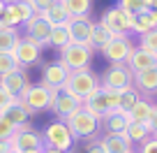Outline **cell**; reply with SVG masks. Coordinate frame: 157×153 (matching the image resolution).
<instances>
[{"label":"cell","instance_id":"obj_35","mask_svg":"<svg viewBox=\"0 0 157 153\" xmlns=\"http://www.w3.org/2000/svg\"><path fill=\"white\" fill-rule=\"evenodd\" d=\"M16 132V125L12 121H7L2 114H0V139H12Z\"/></svg>","mask_w":157,"mask_h":153},{"label":"cell","instance_id":"obj_10","mask_svg":"<svg viewBox=\"0 0 157 153\" xmlns=\"http://www.w3.org/2000/svg\"><path fill=\"white\" fill-rule=\"evenodd\" d=\"M21 102L30 109L33 114H39V111H46L51 107V100H53V91L46 88L44 84H33L23 95H21Z\"/></svg>","mask_w":157,"mask_h":153},{"label":"cell","instance_id":"obj_28","mask_svg":"<svg viewBox=\"0 0 157 153\" xmlns=\"http://www.w3.org/2000/svg\"><path fill=\"white\" fill-rule=\"evenodd\" d=\"M44 16H46V21H49L51 26H67L69 23V19H72V16L67 14V10H65L63 7V2H56V5H51L49 10L44 12Z\"/></svg>","mask_w":157,"mask_h":153},{"label":"cell","instance_id":"obj_17","mask_svg":"<svg viewBox=\"0 0 157 153\" xmlns=\"http://www.w3.org/2000/svg\"><path fill=\"white\" fill-rule=\"evenodd\" d=\"M14 54V58L19 60L21 67H30V65H37L39 63V56H42V46H37L35 42L25 40V37H21V42L16 44V49L12 51Z\"/></svg>","mask_w":157,"mask_h":153},{"label":"cell","instance_id":"obj_1","mask_svg":"<svg viewBox=\"0 0 157 153\" xmlns=\"http://www.w3.org/2000/svg\"><path fill=\"white\" fill-rule=\"evenodd\" d=\"M65 123L72 130L74 139H93L95 135L99 132V128H102V119H97L95 114H90L83 104H81Z\"/></svg>","mask_w":157,"mask_h":153},{"label":"cell","instance_id":"obj_14","mask_svg":"<svg viewBox=\"0 0 157 153\" xmlns=\"http://www.w3.org/2000/svg\"><path fill=\"white\" fill-rule=\"evenodd\" d=\"M0 86H2L7 93H12L14 98H21L33 84H30V77H28V72H25V67H19V70H14V72H10V74H2V77H0Z\"/></svg>","mask_w":157,"mask_h":153},{"label":"cell","instance_id":"obj_25","mask_svg":"<svg viewBox=\"0 0 157 153\" xmlns=\"http://www.w3.org/2000/svg\"><path fill=\"white\" fill-rule=\"evenodd\" d=\"M152 28H157V26H155V21H152L150 12H139V14L132 16V35L141 37V35L150 33Z\"/></svg>","mask_w":157,"mask_h":153},{"label":"cell","instance_id":"obj_33","mask_svg":"<svg viewBox=\"0 0 157 153\" xmlns=\"http://www.w3.org/2000/svg\"><path fill=\"white\" fill-rule=\"evenodd\" d=\"M136 46H141V49L150 51L152 56H157V28H152L150 33L141 35V37H139V42H136Z\"/></svg>","mask_w":157,"mask_h":153},{"label":"cell","instance_id":"obj_19","mask_svg":"<svg viewBox=\"0 0 157 153\" xmlns=\"http://www.w3.org/2000/svg\"><path fill=\"white\" fill-rule=\"evenodd\" d=\"M134 88L141 93V98L157 95V67H150V70H143V72L134 74Z\"/></svg>","mask_w":157,"mask_h":153},{"label":"cell","instance_id":"obj_31","mask_svg":"<svg viewBox=\"0 0 157 153\" xmlns=\"http://www.w3.org/2000/svg\"><path fill=\"white\" fill-rule=\"evenodd\" d=\"M139 98H141V93H139L136 88H127V91H123L120 93V104H118V111H123V114H129L132 111V107L139 102Z\"/></svg>","mask_w":157,"mask_h":153},{"label":"cell","instance_id":"obj_20","mask_svg":"<svg viewBox=\"0 0 157 153\" xmlns=\"http://www.w3.org/2000/svg\"><path fill=\"white\" fill-rule=\"evenodd\" d=\"M102 125L106 130V135H125L129 128V116L118 111V109H113V111H109L102 119Z\"/></svg>","mask_w":157,"mask_h":153},{"label":"cell","instance_id":"obj_13","mask_svg":"<svg viewBox=\"0 0 157 153\" xmlns=\"http://www.w3.org/2000/svg\"><path fill=\"white\" fill-rule=\"evenodd\" d=\"M67 77H69V70L60 60H53V63H46L42 67V81L39 84H44L51 91H63L67 84Z\"/></svg>","mask_w":157,"mask_h":153},{"label":"cell","instance_id":"obj_24","mask_svg":"<svg viewBox=\"0 0 157 153\" xmlns=\"http://www.w3.org/2000/svg\"><path fill=\"white\" fill-rule=\"evenodd\" d=\"M23 35L19 28H0V54H12Z\"/></svg>","mask_w":157,"mask_h":153},{"label":"cell","instance_id":"obj_9","mask_svg":"<svg viewBox=\"0 0 157 153\" xmlns=\"http://www.w3.org/2000/svg\"><path fill=\"white\" fill-rule=\"evenodd\" d=\"M10 146L19 153H25V151H37V148H44V137L42 132L30 125H21L16 128L14 137L10 139Z\"/></svg>","mask_w":157,"mask_h":153},{"label":"cell","instance_id":"obj_38","mask_svg":"<svg viewBox=\"0 0 157 153\" xmlns=\"http://www.w3.org/2000/svg\"><path fill=\"white\" fill-rule=\"evenodd\" d=\"M14 100H16L14 95H12V93H7V91L2 88V86H0V111H2V109H5L10 102H14Z\"/></svg>","mask_w":157,"mask_h":153},{"label":"cell","instance_id":"obj_37","mask_svg":"<svg viewBox=\"0 0 157 153\" xmlns=\"http://www.w3.org/2000/svg\"><path fill=\"white\" fill-rule=\"evenodd\" d=\"M30 2H33V7H35V12H37V14H44L51 5H56V2H58V0H30Z\"/></svg>","mask_w":157,"mask_h":153},{"label":"cell","instance_id":"obj_15","mask_svg":"<svg viewBox=\"0 0 157 153\" xmlns=\"http://www.w3.org/2000/svg\"><path fill=\"white\" fill-rule=\"evenodd\" d=\"M93 26H95V21H90V16H74V19H69L67 28H69V37H72V42L90 46Z\"/></svg>","mask_w":157,"mask_h":153},{"label":"cell","instance_id":"obj_2","mask_svg":"<svg viewBox=\"0 0 157 153\" xmlns=\"http://www.w3.org/2000/svg\"><path fill=\"white\" fill-rule=\"evenodd\" d=\"M97 86H99V77L88 67V70H76V72H69L67 84H65V91H67V93H72L76 100H81V104H83V100L88 98V95L93 93Z\"/></svg>","mask_w":157,"mask_h":153},{"label":"cell","instance_id":"obj_32","mask_svg":"<svg viewBox=\"0 0 157 153\" xmlns=\"http://www.w3.org/2000/svg\"><path fill=\"white\" fill-rule=\"evenodd\" d=\"M118 7L127 10L129 14H139V12H148L150 10V0H118Z\"/></svg>","mask_w":157,"mask_h":153},{"label":"cell","instance_id":"obj_30","mask_svg":"<svg viewBox=\"0 0 157 153\" xmlns=\"http://www.w3.org/2000/svg\"><path fill=\"white\" fill-rule=\"evenodd\" d=\"M69 42H72V37H69V28L67 26H53L51 37H49V44L56 46V49H63V46H67Z\"/></svg>","mask_w":157,"mask_h":153},{"label":"cell","instance_id":"obj_34","mask_svg":"<svg viewBox=\"0 0 157 153\" xmlns=\"http://www.w3.org/2000/svg\"><path fill=\"white\" fill-rule=\"evenodd\" d=\"M19 60L14 58V54H0V77L2 74H10L14 70H19Z\"/></svg>","mask_w":157,"mask_h":153},{"label":"cell","instance_id":"obj_11","mask_svg":"<svg viewBox=\"0 0 157 153\" xmlns=\"http://www.w3.org/2000/svg\"><path fill=\"white\" fill-rule=\"evenodd\" d=\"M23 37L25 40H30V42H35L37 46H49V37H51V30H53V26L46 21V16L44 14H35L33 19L28 21V23L23 26Z\"/></svg>","mask_w":157,"mask_h":153},{"label":"cell","instance_id":"obj_43","mask_svg":"<svg viewBox=\"0 0 157 153\" xmlns=\"http://www.w3.org/2000/svg\"><path fill=\"white\" fill-rule=\"evenodd\" d=\"M5 5H7V2H2V0H0V19H2V12H5Z\"/></svg>","mask_w":157,"mask_h":153},{"label":"cell","instance_id":"obj_21","mask_svg":"<svg viewBox=\"0 0 157 153\" xmlns=\"http://www.w3.org/2000/svg\"><path fill=\"white\" fill-rule=\"evenodd\" d=\"M0 114H2L7 121H12L16 128H21V125H28V119L33 116V111H30V109L25 107V104L21 102L19 98H16L14 102H10V104H7V107L2 109Z\"/></svg>","mask_w":157,"mask_h":153},{"label":"cell","instance_id":"obj_8","mask_svg":"<svg viewBox=\"0 0 157 153\" xmlns=\"http://www.w3.org/2000/svg\"><path fill=\"white\" fill-rule=\"evenodd\" d=\"M99 23H104L113 35H132V14L127 10H123V7H118V5L109 7L102 14Z\"/></svg>","mask_w":157,"mask_h":153},{"label":"cell","instance_id":"obj_3","mask_svg":"<svg viewBox=\"0 0 157 153\" xmlns=\"http://www.w3.org/2000/svg\"><path fill=\"white\" fill-rule=\"evenodd\" d=\"M93 46L88 44H76V42H69L67 46L60 49V63L69 70V72H76V70H88L90 60H93Z\"/></svg>","mask_w":157,"mask_h":153},{"label":"cell","instance_id":"obj_41","mask_svg":"<svg viewBox=\"0 0 157 153\" xmlns=\"http://www.w3.org/2000/svg\"><path fill=\"white\" fill-rule=\"evenodd\" d=\"M10 139H0V153H7V151H10Z\"/></svg>","mask_w":157,"mask_h":153},{"label":"cell","instance_id":"obj_36","mask_svg":"<svg viewBox=\"0 0 157 153\" xmlns=\"http://www.w3.org/2000/svg\"><path fill=\"white\" fill-rule=\"evenodd\" d=\"M136 153H157V135H152V137H148L146 142L139 144Z\"/></svg>","mask_w":157,"mask_h":153},{"label":"cell","instance_id":"obj_42","mask_svg":"<svg viewBox=\"0 0 157 153\" xmlns=\"http://www.w3.org/2000/svg\"><path fill=\"white\" fill-rule=\"evenodd\" d=\"M42 153H65V151H58V148H51V146H44Z\"/></svg>","mask_w":157,"mask_h":153},{"label":"cell","instance_id":"obj_12","mask_svg":"<svg viewBox=\"0 0 157 153\" xmlns=\"http://www.w3.org/2000/svg\"><path fill=\"white\" fill-rule=\"evenodd\" d=\"M81 107V100H76L72 93H67V91H53V100H51V114L53 116H58V121H67L69 116H72L76 109Z\"/></svg>","mask_w":157,"mask_h":153},{"label":"cell","instance_id":"obj_39","mask_svg":"<svg viewBox=\"0 0 157 153\" xmlns=\"http://www.w3.org/2000/svg\"><path fill=\"white\" fill-rule=\"evenodd\" d=\"M83 153H106V151H104V148H102V144H99V139H95V142H90L88 146L83 148Z\"/></svg>","mask_w":157,"mask_h":153},{"label":"cell","instance_id":"obj_29","mask_svg":"<svg viewBox=\"0 0 157 153\" xmlns=\"http://www.w3.org/2000/svg\"><path fill=\"white\" fill-rule=\"evenodd\" d=\"M60 2L72 19L74 16H88L93 10V0H60Z\"/></svg>","mask_w":157,"mask_h":153},{"label":"cell","instance_id":"obj_44","mask_svg":"<svg viewBox=\"0 0 157 153\" xmlns=\"http://www.w3.org/2000/svg\"><path fill=\"white\" fill-rule=\"evenodd\" d=\"M25 153H42V148H37V151H25Z\"/></svg>","mask_w":157,"mask_h":153},{"label":"cell","instance_id":"obj_46","mask_svg":"<svg viewBox=\"0 0 157 153\" xmlns=\"http://www.w3.org/2000/svg\"><path fill=\"white\" fill-rule=\"evenodd\" d=\"M2 2H14V0H2Z\"/></svg>","mask_w":157,"mask_h":153},{"label":"cell","instance_id":"obj_7","mask_svg":"<svg viewBox=\"0 0 157 153\" xmlns=\"http://www.w3.org/2000/svg\"><path fill=\"white\" fill-rule=\"evenodd\" d=\"M132 49H134V42H132L129 35H116L99 54H102L111 65H125L127 58H129V54H132Z\"/></svg>","mask_w":157,"mask_h":153},{"label":"cell","instance_id":"obj_18","mask_svg":"<svg viewBox=\"0 0 157 153\" xmlns=\"http://www.w3.org/2000/svg\"><path fill=\"white\" fill-rule=\"evenodd\" d=\"M125 65L129 67L132 74H139V72H143V70L157 67V56H152L150 51H146V49L134 44V49H132V54H129V58H127Z\"/></svg>","mask_w":157,"mask_h":153},{"label":"cell","instance_id":"obj_40","mask_svg":"<svg viewBox=\"0 0 157 153\" xmlns=\"http://www.w3.org/2000/svg\"><path fill=\"white\" fill-rule=\"evenodd\" d=\"M148 125H150L152 135H157V104L152 107V114H150V121H148Z\"/></svg>","mask_w":157,"mask_h":153},{"label":"cell","instance_id":"obj_26","mask_svg":"<svg viewBox=\"0 0 157 153\" xmlns=\"http://www.w3.org/2000/svg\"><path fill=\"white\" fill-rule=\"evenodd\" d=\"M152 107H155V104H152L148 98H139V102L134 104L132 111L127 114L129 121H136V123H148V121H150V114H152Z\"/></svg>","mask_w":157,"mask_h":153},{"label":"cell","instance_id":"obj_27","mask_svg":"<svg viewBox=\"0 0 157 153\" xmlns=\"http://www.w3.org/2000/svg\"><path fill=\"white\" fill-rule=\"evenodd\" d=\"M127 139L132 144H141V142H146L148 137H152V130H150V125L148 123H136V121H129V128H127Z\"/></svg>","mask_w":157,"mask_h":153},{"label":"cell","instance_id":"obj_16","mask_svg":"<svg viewBox=\"0 0 157 153\" xmlns=\"http://www.w3.org/2000/svg\"><path fill=\"white\" fill-rule=\"evenodd\" d=\"M83 107L88 109L90 114H95L97 119H104L109 111H113L111 102H109V95H106V88H102V86H97V88L83 100Z\"/></svg>","mask_w":157,"mask_h":153},{"label":"cell","instance_id":"obj_47","mask_svg":"<svg viewBox=\"0 0 157 153\" xmlns=\"http://www.w3.org/2000/svg\"><path fill=\"white\" fill-rule=\"evenodd\" d=\"M129 153H136V151H129Z\"/></svg>","mask_w":157,"mask_h":153},{"label":"cell","instance_id":"obj_22","mask_svg":"<svg viewBox=\"0 0 157 153\" xmlns=\"http://www.w3.org/2000/svg\"><path fill=\"white\" fill-rule=\"evenodd\" d=\"M99 144L106 153H129L134 151V144L127 139V135H102Z\"/></svg>","mask_w":157,"mask_h":153},{"label":"cell","instance_id":"obj_6","mask_svg":"<svg viewBox=\"0 0 157 153\" xmlns=\"http://www.w3.org/2000/svg\"><path fill=\"white\" fill-rule=\"evenodd\" d=\"M99 86L113 91H127L134 86V74L129 72L127 65H109L99 77Z\"/></svg>","mask_w":157,"mask_h":153},{"label":"cell","instance_id":"obj_23","mask_svg":"<svg viewBox=\"0 0 157 153\" xmlns=\"http://www.w3.org/2000/svg\"><path fill=\"white\" fill-rule=\"evenodd\" d=\"M113 37H116V35L111 33V30L106 28V26L104 23H95L93 26V35H90V46H93V51H102L104 46L109 44V42L113 40Z\"/></svg>","mask_w":157,"mask_h":153},{"label":"cell","instance_id":"obj_4","mask_svg":"<svg viewBox=\"0 0 157 153\" xmlns=\"http://www.w3.org/2000/svg\"><path fill=\"white\" fill-rule=\"evenodd\" d=\"M35 14H37V12H35L30 0L7 2L5 12H2V19H0V28H19V26H25Z\"/></svg>","mask_w":157,"mask_h":153},{"label":"cell","instance_id":"obj_45","mask_svg":"<svg viewBox=\"0 0 157 153\" xmlns=\"http://www.w3.org/2000/svg\"><path fill=\"white\" fill-rule=\"evenodd\" d=\"M7 153H19V151H14V148H10V151H7Z\"/></svg>","mask_w":157,"mask_h":153},{"label":"cell","instance_id":"obj_5","mask_svg":"<svg viewBox=\"0 0 157 153\" xmlns=\"http://www.w3.org/2000/svg\"><path fill=\"white\" fill-rule=\"evenodd\" d=\"M42 137H44V146L58 148V151H65V153L72 151L74 142H76L65 121H53V123H49L44 128V132H42Z\"/></svg>","mask_w":157,"mask_h":153}]
</instances>
